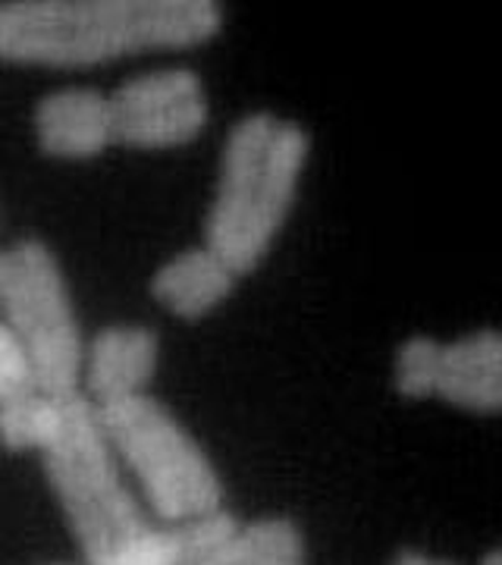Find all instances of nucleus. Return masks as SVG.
I'll return each instance as SVG.
<instances>
[{
  "label": "nucleus",
  "instance_id": "obj_5",
  "mask_svg": "<svg viewBox=\"0 0 502 565\" xmlns=\"http://www.w3.org/2000/svg\"><path fill=\"white\" fill-rule=\"evenodd\" d=\"M0 318L20 337L35 381L54 396H79L85 340L61 258L39 236L0 248Z\"/></svg>",
  "mask_w": 502,
  "mask_h": 565
},
{
  "label": "nucleus",
  "instance_id": "obj_12",
  "mask_svg": "<svg viewBox=\"0 0 502 565\" xmlns=\"http://www.w3.org/2000/svg\"><path fill=\"white\" fill-rule=\"evenodd\" d=\"M70 399L73 396H54L41 386H32L20 396L0 403V446L10 452L41 456L57 440Z\"/></svg>",
  "mask_w": 502,
  "mask_h": 565
},
{
  "label": "nucleus",
  "instance_id": "obj_17",
  "mask_svg": "<svg viewBox=\"0 0 502 565\" xmlns=\"http://www.w3.org/2000/svg\"><path fill=\"white\" fill-rule=\"evenodd\" d=\"M51 565H66V563H51Z\"/></svg>",
  "mask_w": 502,
  "mask_h": 565
},
{
  "label": "nucleus",
  "instance_id": "obj_10",
  "mask_svg": "<svg viewBox=\"0 0 502 565\" xmlns=\"http://www.w3.org/2000/svg\"><path fill=\"white\" fill-rule=\"evenodd\" d=\"M245 522L229 509L192 522H154L107 565H242Z\"/></svg>",
  "mask_w": 502,
  "mask_h": 565
},
{
  "label": "nucleus",
  "instance_id": "obj_11",
  "mask_svg": "<svg viewBox=\"0 0 502 565\" xmlns=\"http://www.w3.org/2000/svg\"><path fill=\"white\" fill-rule=\"evenodd\" d=\"M239 274L207 243L189 245L154 270L151 299L180 321H201L236 289Z\"/></svg>",
  "mask_w": 502,
  "mask_h": 565
},
{
  "label": "nucleus",
  "instance_id": "obj_6",
  "mask_svg": "<svg viewBox=\"0 0 502 565\" xmlns=\"http://www.w3.org/2000/svg\"><path fill=\"white\" fill-rule=\"evenodd\" d=\"M393 386L405 399H442L474 415H502V327L452 340L405 337L393 352Z\"/></svg>",
  "mask_w": 502,
  "mask_h": 565
},
{
  "label": "nucleus",
  "instance_id": "obj_8",
  "mask_svg": "<svg viewBox=\"0 0 502 565\" xmlns=\"http://www.w3.org/2000/svg\"><path fill=\"white\" fill-rule=\"evenodd\" d=\"M161 364V337L148 323H107L85 343L82 396L95 408L148 393Z\"/></svg>",
  "mask_w": 502,
  "mask_h": 565
},
{
  "label": "nucleus",
  "instance_id": "obj_3",
  "mask_svg": "<svg viewBox=\"0 0 502 565\" xmlns=\"http://www.w3.org/2000/svg\"><path fill=\"white\" fill-rule=\"evenodd\" d=\"M41 462L85 565L117 559L154 525L122 484L117 452L85 396L70 399L61 434L41 452Z\"/></svg>",
  "mask_w": 502,
  "mask_h": 565
},
{
  "label": "nucleus",
  "instance_id": "obj_15",
  "mask_svg": "<svg viewBox=\"0 0 502 565\" xmlns=\"http://www.w3.org/2000/svg\"><path fill=\"white\" fill-rule=\"evenodd\" d=\"M389 565H459L446 556H434L427 550H418V546H402L399 553L389 559Z\"/></svg>",
  "mask_w": 502,
  "mask_h": 565
},
{
  "label": "nucleus",
  "instance_id": "obj_14",
  "mask_svg": "<svg viewBox=\"0 0 502 565\" xmlns=\"http://www.w3.org/2000/svg\"><path fill=\"white\" fill-rule=\"evenodd\" d=\"M39 386L35 381V364L29 359L20 337L0 318V403L20 396L25 390Z\"/></svg>",
  "mask_w": 502,
  "mask_h": 565
},
{
  "label": "nucleus",
  "instance_id": "obj_13",
  "mask_svg": "<svg viewBox=\"0 0 502 565\" xmlns=\"http://www.w3.org/2000/svg\"><path fill=\"white\" fill-rule=\"evenodd\" d=\"M242 565H308V546L296 519L264 515L245 522V563Z\"/></svg>",
  "mask_w": 502,
  "mask_h": 565
},
{
  "label": "nucleus",
  "instance_id": "obj_7",
  "mask_svg": "<svg viewBox=\"0 0 502 565\" xmlns=\"http://www.w3.org/2000/svg\"><path fill=\"white\" fill-rule=\"evenodd\" d=\"M117 145L163 151L195 141L211 120L204 79L192 66H158L110 92Z\"/></svg>",
  "mask_w": 502,
  "mask_h": 565
},
{
  "label": "nucleus",
  "instance_id": "obj_9",
  "mask_svg": "<svg viewBox=\"0 0 502 565\" xmlns=\"http://www.w3.org/2000/svg\"><path fill=\"white\" fill-rule=\"evenodd\" d=\"M35 141L54 161H92L117 145L110 95L92 85L54 88L35 104Z\"/></svg>",
  "mask_w": 502,
  "mask_h": 565
},
{
  "label": "nucleus",
  "instance_id": "obj_16",
  "mask_svg": "<svg viewBox=\"0 0 502 565\" xmlns=\"http://www.w3.org/2000/svg\"><path fill=\"white\" fill-rule=\"evenodd\" d=\"M478 565H502V544H496L493 550H487Z\"/></svg>",
  "mask_w": 502,
  "mask_h": 565
},
{
  "label": "nucleus",
  "instance_id": "obj_4",
  "mask_svg": "<svg viewBox=\"0 0 502 565\" xmlns=\"http://www.w3.org/2000/svg\"><path fill=\"white\" fill-rule=\"evenodd\" d=\"M107 444L132 468L158 522H192L226 509L217 465L195 434L151 393L98 408Z\"/></svg>",
  "mask_w": 502,
  "mask_h": 565
},
{
  "label": "nucleus",
  "instance_id": "obj_2",
  "mask_svg": "<svg viewBox=\"0 0 502 565\" xmlns=\"http://www.w3.org/2000/svg\"><path fill=\"white\" fill-rule=\"evenodd\" d=\"M308 154L311 132L296 117L248 110L229 126L204 221V243L239 277L255 270L277 243L299 199Z\"/></svg>",
  "mask_w": 502,
  "mask_h": 565
},
{
  "label": "nucleus",
  "instance_id": "obj_1",
  "mask_svg": "<svg viewBox=\"0 0 502 565\" xmlns=\"http://www.w3.org/2000/svg\"><path fill=\"white\" fill-rule=\"evenodd\" d=\"M221 29L223 7L214 0H10L0 3V57L85 70L199 47Z\"/></svg>",
  "mask_w": 502,
  "mask_h": 565
}]
</instances>
